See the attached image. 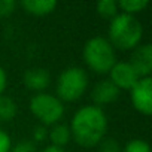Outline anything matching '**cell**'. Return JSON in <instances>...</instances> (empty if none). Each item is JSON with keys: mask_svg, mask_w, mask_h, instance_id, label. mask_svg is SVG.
I'll return each instance as SVG.
<instances>
[{"mask_svg": "<svg viewBox=\"0 0 152 152\" xmlns=\"http://www.w3.org/2000/svg\"><path fill=\"white\" fill-rule=\"evenodd\" d=\"M48 139L51 140V145L52 146L64 148L70 142V139H72L69 125H64V124H60V122L55 124V125H52L48 130Z\"/></svg>", "mask_w": 152, "mask_h": 152, "instance_id": "obj_12", "label": "cell"}, {"mask_svg": "<svg viewBox=\"0 0 152 152\" xmlns=\"http://www.w3.org/2000/svg\"><path fill=\"white\" fill-rule=\"evenodd\" d=\"M51 84V75L46 69L42 67H33L26 70L24 73V85L30 91L43 93L45 88H48Z\"/></svg>", "mask_w": 152, "mask_h": 152, "instance_id": "obj_10", "label": "cell"}, {"mask_svg": "<svg viewBox=\"0 0 152 152\" xmlns=\"http://www.w3.org/2000/svg\"><path fill=\"white\" fill-rule=\"evenodd\" d=\"M130 99L133 107L145 116L152 113V78H140L137 84L130 90Z\"/></svg>", "mask_w": 152, "mask_h": 152, "instance_id": "obj_6", "label": "cell"}, {"mask_svg": "<svg viewBox=\"0 0 152 152\" xmlns=\"http://www.w3.org/2000/svg\"><path fill=\"white\" fill-rule=\"evenodd\" d=\"M148 6H149L148 0H121V2H118V9H121L122 14H128L133 17L134 14L145 11Z\"/></svg>", "mask_w": 152, "mask_h": 152, "instance_id": "obj_14", "label": "cell"}, {"mask_svg": "<svg viewBox=\"0 0 152 152\" xmlns=\"http://www.w3.org/2000/svg\"><path fill=\"white\" fill-rule=\"evenodd\" d=\"M11 152H36V145L33 140H21L17 145H12Z\"/></svg>", "mask_w": 152, "mask_h": 152, "instance_id": "obj_19", "label": "cell"}, {"mask_svg": "<svg viewBox=\"0 0 152 152\" xmlns=\"http://www.w3.org/2000/svg\"><path fill=\"white\" fill-rule=\"evenodd\" d=\"M97 14L102 18H107V20L115 18L119 14L118 2H115V0H100L97 3Z\"/></svg>", "mask_w": 152, "mask_h": 152, "instance_id": "obj_15", "label": "cell"}, {"mask_svg": "<svg viewBox=\"0 0 152 152\" xmlns=\"http://www.w3.org/2000/svg\"><path fill=\"white\" fill-rule=\"evenodd\" d=\"M72 139L82 148H94L104 139L107 131V116L102 107L94 104L82 106L70 121Z\"/></svg>", "mask_w": 152, "mask_h": 152, "instance_id": "obj_1", "label": "cell"}, {"mask_svg": "<svg viewBox=\"0 0 152 152\" xmlns=\"http://www.w3.org/2000/svg\"><path fill=\"white\" fill-rule=\"evenodd\" d=\"M82 55L85 64L99 75L109 73V70L116 63L115 48L103 36H94L88 39L84 45Z\"/></svg>", "mask_w": 152, "mask_h": 152, "instance_id": "obj_3", "label": "cell"}, {"mask_svg": "<svg viewBox=\"0 0 152 152\" xmlns=\"http://www.w3.org/2000/svg\"><path fill=\"white\" fill-rule=\"evenodd\" d=\"M48 139V130L43 125H39L33 131V142H43Z\"/></svg>", "mask_w": 152, "mask_h": 152, "instance_id": "obj_21", "label": "cell"}, {"mask_svg": "<svg viewBox=\"0 0 152 152\" xmlns=\"http://www.w3.org/2000/svg\"><path fill=\"white\" fill-rule=\"evenodd\" d=\"M130 64L140 78H148L152 72V46L151 43H140L131 55Z\"/></svg>", "mask_w": 152, "mask_h": 152, "instance_id": "obj_8", "label": "cell"}, {"mask_svg": "<svg viewBox=\"0 0 152 152\" xmlns=\"http://www.w3.org/2000/svg\"><path fill=\"white\" fill-rule=\"evenodd\" d=\"M17 9L15 0H0V18H6L12 15Z\"/></svg>", "mask_w": 152, "mask_h": 152, "instance_id": "obj_18", "label": "cell"}, {"mask_svg": "<svg viewBox=\"0 0 152 152\" xmlns=\"http://www.w3.org/2000/svg\"><path fill=\"white\" fill-rule=\"evenodd\" d=\"M121 152H151V146L143 139H131L121 148Z\"/></svg>", "mask_w": 152, "mask_h": 152, "instance_id": "obj_16", "label": "cell"}, {"mask_svg": "<svg viewBox=\"0 0 152 152\" xmlns=\"http://www.w3.org/2000/svg\"><path fill=\"white\" fill-rule=\"evenodd\" d=\"M21 8L31 15L45 17L54 12V9L57 8V2L55 0H23Z\"/></svg>", "mask_w": 152, "mask_h": 152, "instance_id": "obj_11", "label": "cell"}, {"mask_svg": "<svg viewBox=\"0 0 152 152\" xmlns=\"http://www.w3.org/2000/svg\"><path fill=\"white\" fill-rule=\"evenodd\" d=\"M40 152H66V149H64V148H57V146H52V145H49V146L43 148Z\"/></svg>", "mask_w": 152, "mask_h": 152, "instance_id": "obj_23", "label": "cell"}, {"mask_svg": "<svg viewBox=\"0 0 152 152\" xmlns=\"http://www.w3.org/2000/svg\"><path fill=\"white\" fill-rule=\"evenodd\" d=\"M143 37V27L140 21L128 14L119 12L109 24V42L113 48L121 51L136 49Z\"/></svg>", "mask_w": 152, "mask_h": 152, "instance_id": "obj_2", "label": "cell"}, {"mask_svg": "<svg viewBox=\"0 0 152 152\" xmlns=\"http://www.w3.org/2000/svg\"><path fill=\"white\" fill-rule=\"evenodd\" d=\"M99 152H121V146L115 139H103L99 143Z\"/></svg>", "mask_w": 152, "mask_h": 152, "instance_id": "obj_17", "label": "cell"}, {"mask_svg": "<svg viewBox=\"0 0 152 152\" xmlns=\"http://www.w3.org/2000/svg\"><path fill=\"white\" fill-rule=\"evenodd\" d=\"M11 148H12V140H11V136L0 128V152H11Z\"/></svg>", "mask_w": 152, "mask_h": 152, "instance_id": "obj_20", "label": "cell"}, {"mask_svg": "<svg viewBox=\"0 0 152 152\" xmlns=\"http://www.w3.org/2000/svg\"><path fill=\"white\" fill-rule=\"evenodd\" d=\"M119 93L121 91L109 79H103V81H99L93 87L91 99L94 102V106L102 107V106H106V104H110V103L116 102L118 97H119Z\"/></svg>", "mask_w": 152, "mask_h": 152, "instance_id": "obj_9", "label": "cell"}, {"mask_svg": "<svg viewBox=\"0 0 152 152\" xmlns=\"http://www.w3.org/2000/svg\"><path fill=\"white\" fill-rule=\"evenodd\" d=\"M140 79V76L137 72L133 69L130 61H116L113 67L109 70V81L119 90H131L137 81Z\"/></svg>", "mask_w": 152, "mask_h": 152, "instance_id": "obj_7", "label": "cell"}, {"mask_svg": "<svg viewBox=\"0 0 152 152\" xmlns=\"http://www.w3.org/2000/svg\"><path fill=\"white\" fill-rule=\"evenodd\" d=\"M88 88V75L82 67L72 66L64 69L57 79V97L61 102L79 100Z\"/></svg>", "mask_w": 152, "mask_h": 152, "instance_id": "obj_4", "label": "cell"}, {"mask_svg": "<svg viewBox=\"0 0 152 152\" xmlns=\"http://www.w3.org/2000/svg\"><path fill=\"white\" fill-rule=\"evenodd\" d=\"M17 103L9 96H0V121L8 122L17 116Z\"/></svg>", "mask_w": 152, "mask_h": 152, "instance_id": "obj_13", "label": "cell"}, {"mask_svg": "<svg viewBox=\"0 0 152 152\" xmlns=\"http://www.w3.org/2000/svg\"><path fill=\"white\" fill-rule=\"evenodd\" d=\"M30 112L42 122L43 127L55 125L64 115V104L63 102L52 94L48 93H37L30 99L28 103Z\"/></svg>", "mask_w": 152, "mask_h": 152, "instance_id": "obj_5", "label": "cell"}, {"mask_svg": "<svg viewBox=\"0 0 152 152\" xmlns=\"http://www.w3.org/2000/svg\"><path fill=\"white\" fill-rule=\"evenodd\" d=\"M6 85H8V75H6L5 69L0 66V96H3V93L6 90Z\"/></svg>", "mask_w": 152, "mask_h": 152, "instance_id": "obj_22", "label": "cell"}]
</instances>
